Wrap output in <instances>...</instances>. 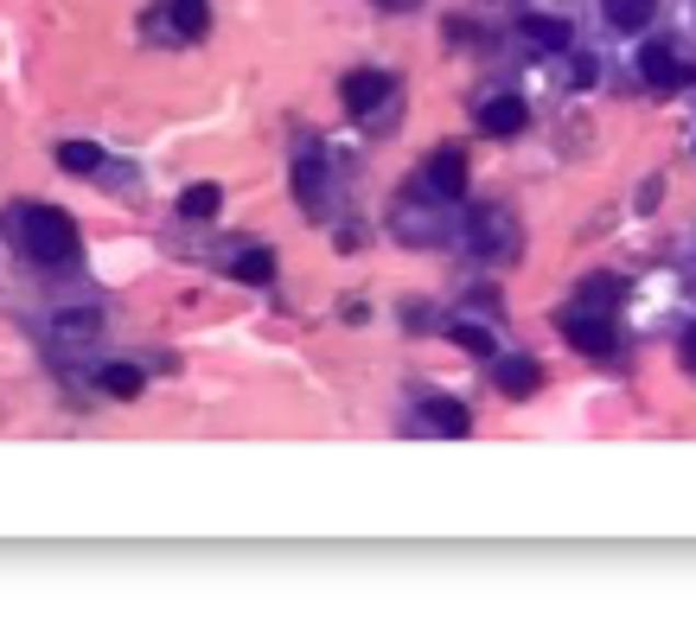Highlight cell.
Returning a JSON list of instances; mask_svg holds the SVG:
<instances>
[{"instance_id":"1","label":"cell","mask_w":696,"mask_h":626,"mask_svg":"<svg viewBox=\"0 0 696 626\" xmlns=\"http://www.w3.org/2000/svg\"><path fill=\"white\" fill-rule=\"evenodd\" d=\"M13 243L26 250L33 262H45V269H58V262H77V224L65 218V212H52V205H20L13 212Z\"/></svg>"},{"instance_id":"2","label":"cell","mask_w":696,"mask_h":626,"mask_svg":"<svg viewBox=\"0 0 696 626\" xmlns=\"http://www.w3.org/2000/svg\"><path fill=\"white\" fill-rule=\"evenodd\" d=\"M639 71H646V83H652V90H677V83H684V77H691V65H684V58H677V45H646V52H639Z\"/></svg>"},{"instance_id":"3","label":"cell","mask_w":696,"mask_h":626,"mask_svg":"<svg viewBox=\"0 0 696 626\" xmlns=\"http://www.w3.org/2000/svg\"><path fill=\"white\" fill-rule=\"evenodd\" d=\"M562 332H569V345H575V352H587V358H607V352H614V327H607L601 314H569V320H562Z\"/></svg>"},{"instance_id":"4","label":"cell","mask_w":696,"mask_h":626,"mask_svg":"<svg viewBox=\"0 0 696 626\" xmlns=\"http://www.w3.org/2000/svg\"><path fill=\"white\" fill-rule=\"evenodd\" d=\"M390 90H397V83H390L384 71H358V77H345V110H352V115L384 110V103H390Z\"/></svg>"},{"instance_id":"5","label":"cell","mask_w":696,"mask_h":626,"mask_svg":"<svg viewBox=\"0 0 696 626\" xmlns=\"http://www.w3.org/2000/svg\"><path fill=\"white\" fill-rule=\"evenodd\" d=\"M429 192H435V198H460V192H467V160L454 148L429 153Z\"/></svg>"},{"instance_id":"6","label":"cell","mask_w":696,"mask_h":626,"mask_svg":"<svg viewBox=\"0 0 696 626\" xmlns=\"http://www.w3.org/2000/svg\"><path fill=\"white\" fill-rule=\"evenodd\" d=\"M524 122H530L524 96H492V103H479V128H486V135H517Z\"/></svg>"},{"instance_id":"7","label":"cell","mask_w":696,"mask_h":626,"mask_svg":"<svg viewBox=\"0 0 696 626\" xmlns=\"http://www.w3.org/2000/svg\"><path fill=\"white\" fill-rule=\"evenodd\" d=\"M422 422L441 429V435H467V429H473L467 403H454V397H429V403H422Z\"/></svg>"},{"instance_id":"8","label":"cell","mask_w":696,"mask_h":626,"mask_svg":"<svg viewBox=\"0 0 696 626\" xmlns=\"http://www.w3.org/2000/svg\"><path fill=\"white\" fill-rule=\"evenodd\" d=\"M167 26H173L180 38H205L212 7H205V0H167Z\"/></svg>"},{"instance_id":"9","label":"cell","mask_w":696,"mask_h":626,"mask_svg":"<svg viewBox=\"0 0 696 626\" xmlns=\"http://www.w3.org/2000/svg\"><path fill=\"white\" fill-rule=\"evenodd\" d=\"M601 13H607V26H620V33L652 26V0H601Z\"/></svg>"},{"instance_id":"10","label":"cell","mask_w":696,"mask_h":626,"mask_svg":"<svg viewBox=\"0 0 696 626\" xmlns=\"http://www.w3.org/2000/svg\"><path fill=\"white\" fill-rule=\"evenodd\" d=\"M537 384H544V371L530 365V358H505V365H499V390H505V397H530Z\"/></svg>"},{"instance_id":"11","label":"cell","mask_w":696,"mask_h":626,"mask_svg":"<svg viewBox=\"0 0 696 626\" xmlns=\"http://www.w3.org/2000/svg\"><path fill=\"white\" fill-rule=\"evenodd\" d=\"M96 384H103V390H110V397H122V403H128V397H141V365H103L96 371Z\"/></svg>"},{"instance_id":"12","label":"cell","mask_w":696,"mask_h":626,"mask_svg":"<svg viewBox=\"0 0 696 626\" xmlns=\"http://www.w3.org/2000/svg\"><path fill=\"white\" fill-rule=\"evenodd\" d=\"M524 38H530V45H556V52H562V45H569V20H556V13H530V20H524Z\"/></svg>"},{"instance_id":"13","label":"cell","mask_w":696,"mask_h":626,"mask_svg":"<svg viewBox=\"0 0 696 626\" xmlns=\"http://www.w3.org/2000/svg\"><path fill=\"white\" fill-rule=\"evenodd\" d=\"M58 167H65V173H96V167H103V148H96V141H65V148H58Z\"/></svg>"},{"instance_id":"14","label":"cell","mask_w":696,"mask_h":626,"mask_svg":"<svg viewBox=\"0 0 696 626\" xmlns=\"http://www.w3.org/2000/svg\"><path fill=\"white\" fill-rule=\"evenodd\" d=\"M294 192L307 205H320V148H307V160H294Z\"/></svg>"},{"instance_id":"15","label":"cell","mask_w":696,"mask_h":626,"mask_svg":"<svg viewBox=\"0 0 696 626\" xmlns=\"http://www.w3.org/2000/svg\"><path fill=\"white\" fill-rule=\"evenodd\" d=\"M180 212H185V218H212V212H218V185H185Z\"/></svg>"},{"instance_id":"16","label":"cell","mask_w":696,"mask_h":626,"mask_svg":"<svg viewBox=\"0 0 696 626\" xmlns=\"http://www.w3.org/2000/svg\"><path fill=\"white\" fill-rule=\"evenodd\" d=\"M237 282H275V257L269 250H243L237 257Z\"/></svg>"},{"instance_id":"17","label":"cell","mask_w":696,"mask_h":626,"mask_svg":"<svg viewBox=\"0 0 696 626\" xmlns=\"http://www.w3.org/2000/svg\"><path fill=\"white\" fill-rule=\"evenodd\" d=\"M454 345H460V352H473V358H486V352H492L486 327H454Z\"/></svg>"},{"instance_id":"18","label":"cell","mask_w":696,"mask_h":626,"mask_svg":"<svg viewBox=\"0 0 696 626\" xmlns=\"http://www.w3.org/2000/svg\"><path fill=\"white\" fill-rule=\"evenodd\" d=\"M601 300H620V282H607V275L587 282V307H601Z\"/></svg>"},{"instance_id":"19","label":"cell","mask_w":696,"mask_h":626,"mask_svg":"<svg viewBox=\"0 0 696 626\" xmlns=\"http://www.w3.org/2000/svg\"><path fill=\"white\" fill-rule=\"evenodd\" d=\"M677 352H684V365H691V371H696V327H691V332H684V345H677Z\"/></svg>"}]
</instances>
